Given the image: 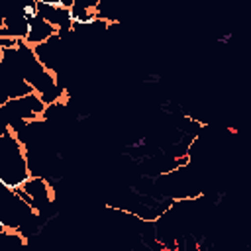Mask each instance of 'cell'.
I'll return each instance as SVG.
<instances>
[{
  "instance_id": "cell-1",
  "label": "cell",
  "mask_w": 251,
  "mask_h": 251,
  "mask_svg": "<svg viewBox=\"0 0 251 251\" xmlns=\"http://www.w3.org/2000/svg\"><path fill=\"white\" fill-rule=\"evenodd\" d=\"M31 176L27 151L16 133L2 127L0 133V184L18 190Z\"/></svg>"
},
{
  "instance_id": "cell-2",
  "label": "cell",
  "mask_w": 251,
  "mask_h": 251,
  "mask_svg": "<svg viewBox=\"0 0 251 251\" xmlns=\"http://www.w3.org/2000/svg\"><path fill=\"white\" fill-rule=\"evenodd\" d=\"M45 112H47V104L35 92L27 94L24 98H16V100H8V102L0 104L4 127H8V129H18L24 124L39 122L45 118Z\"/></svg>"
},
{
  "instance_id": "cell-3",
  "label": "cell",
  "mask_w": 251,
  "mask_h": 251,
  "mask_svg": "<svg viewBox=\"0 0 251 251\" xmlns=\"http://www.w3.org/2000/svg\"><path fill=\"white\" fill-rule=\"evenodd\" d=\"M39 216H45L55 206V184L43 176H29L16 190Z\"/></svg>"
},
{
  "instance_id": "cell-4",
  "label": "cell",
  "mask_w": 251,
  "mask_h": 251,
  "mask_svg": "<svg viewBox=\"0 0 251 251\" xmlns=\"http://www.w3.org/2000/svg\"><path fill=\"white\" fill-rule=\"evenodd\" d=\"M37 14V2H25L16 6L8 16L0 20V37H10L16 41H25L29 33V20Z\"/></svg>"
},
{
  "instance_id": "cell-5",
  "label": "cell",
  "mask_w": 251,
  "mask_h": 251,
  "mask_svg": "<svg viewBox=\"0 0 251 251\" xmlns=\"http://www.w3.org/2000/svg\"><path fill=\"white\" fill-rule=\"evenodd\" d=\"M55 35H59L57 27H53L43 16L35 14V16L29 20V33H27L25 43L31 45V47H37V45H41V43L53 39Z\"/></svg>"
}]
</instances>
